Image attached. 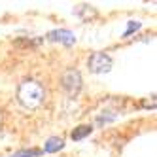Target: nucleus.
Instances as JSON below:
<instances>
[{
    "label": "nucleus",
    "mask_w": 157,
    "mask_h": 157,
    "mask_svg": "<svg viewBox=\"0 0 157 157\" xmlns=\"http://www.w3.org/2000/svg\"><path fill=\"white\" fill-rule=\"evenodd\" d=\"M44 87L36 80H25L23 83H19L17 87V100L29 110H36L44 102Z\"/></svg>",
    "instance_id": "1"
},
{
    "label": "nucleus",
    "mask_w": 157,
    "mask_h": 157,
    "mask_svg": "<svg viewBox=\"0 0 157 157\" xmlns=\"http://www.w3.org/2000/svg\"><path fill=\"white\" fill-rule=\"evenodd\" d=\"M61 85L70 97L78 95V91L82 89V76H80V72L74 70V68H68L61 78Z\"/></svg>",
    "instance_id": "2"
},
{
    "label": "nucleus",
    "mask_w": 157,
    "mask_h": 157,
    "mask_svg": "<svg viewBox=\"0 0 157 157\" xmlns=\"http://www.w3.org/2000/svg\"><path fill=\"white\" fill-rule=\"evenodd\" d=\"M89 70L93 74H104V72H110L112 70V57L106 53H93L89 57Z\"/></svg>",
    "instance_id": "3"
},
{
    "label": "nucleus",
    "mask_w": 157,
    "mask_h": 157,
    "mask_svg": "<svg viewBox=\"0 0 157 157\" xmlns=\"http://www.w3.org/2000/svg\"><path fill=\"white\" fill-rule=\"evenodd\" d=\"M48 40L51 42H63L66 44V46H72V44H76V34L70 30H51L49 34H48Z\"/></svg>",
    "instance_id": "4"
},
{
    "label": "nucleus",
    "mask_w": 157,
    "mask_h": 157,
    "mask_svg": "<svg viewBox=\"0 0 157 157\" xmlns=\"http://www.w3.org/2000/svg\"><path fill=\"white\" fill-rule=\"evenodd\" d=\"M63 146H64V140H63V138H59V136H51L46 144H44V150H46L48 153H55V151H59Z\"/></svg>",
    "instance_id": "5"
},
{
    "label": "nucleus",
    "mask_w": 157,
    "mask_h": 157,
    "mask_svg": "<svg viewBox=\"0 0 157 157\" xmlns=\"http://www.w3.org/2000/svg\"><path fill=\"white\" fill-rule=\"evenodd\" d=\"M91 131H93L91 125H80V127H76V129L72 131V140H82V138L89 136V134H91Z\"/></svg>",
    "instance_id": "6"
},
{
    "label": "nucleus",
    "mask_w": 157,
    "mask_h": 157,
    "mask_svg": "<svg viewBox=\"0 0 157 157\" xmlns=\"http://www.w3.org/2000/svg\"><path fill=\"white\" fill-rule=\"evenodd\" d=\"M116 117H117L116 112L106 110V112H102V116H98V117H97V123H98V125H104V123H108V121H114Z\"/></svg>",
    "instance_id": "7"
},
{
    "label": "nucleus",
    "mask_w": 157,
    "mask_h": 157,
    "mask_svg": "<svg viewBox=\"0 0 157 157\" xmlns=\"http://www.w3.org/2000/svg\"><path fill=\"white\" fill-rule=\"evenodd\" d=\"M40 153H42L40 150H21V151L13 153L12 157H36V155H40Z\"/></svg>",
    "instance_id": "8"
},
{
    "label": "nucleus",
    "mask_w": 157,
    "mask_h": 157,
    "mask_svg": "<svg viewBox=\"0 0 157 157\" xmlns=\"http://www.w3.org/2000/svg\"><path fill=\"white\" fill-rule=\"evenodd\" d=\"M89 8H91V6H80V8L76 10V13H78V15H82V17H89V15H95L97 12H95V10H89Z\"/></svg>",
    "instance_id": "9"
},
{
    "label": "nucleus",
    "mask_w": 157,
    "mask_h": 157,
    "mask_svg": "<svg viewBox=\"0 0 157 157\" xmlns=\"http://www.w3.org/2000/svg\"><path fill=\"white\" fill-rule=\"evenodd\" d=\"M138 29H140V23H138V21H131V23H129V29L125 30V36L132 34V32H134V30H138Z\"/></svg>",
    "instance_id": "10"
},
{
    "label": "nucleus",
    "mask_w": 157,
    "mask_h": 157,
    "mask_svg": "<svg viewBox=\"0 0 157 157\" xmlns=\"http://www.w3.org/2000/svg\"><path fill=\"white\" fill-rule=\"evenodd\" d=\"M142 106H144V108H155V100H153V97H151V100H144Z\"/></svg>",
    "instance_id": "11"
},
{
    "label": "nucleus",
    "mask_w": 157,
    "mask_h": 157,
    "mask_svg": "<svg viewBox=\"0 0 157 157\" xmlns=\"http://www.w3.org/2000/svg\"><path fill=\"white\" fill-rule=\"evenodd\" d=\"M0 127H2V114H0Z\"/></svg>",
    "instance_id": "12"
}]
</instances>
